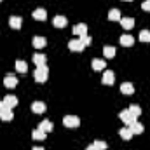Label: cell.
<instances>
[{
    "label": "cell",
    "instance_id": "5",
    "mask_svg": "<svg viewBox=\"0 0 150 150\" xmlns=\"http://www.w3.org/2000/svg\"><path fill=\"white\" fill-rule=\"evenodd\" d=\"M68 47H70L72 51H77V52H80V51L84 49V44H82L80 40L74 38V40H70V42H68Z\"/></svg>",
    "mask_w": 150,
    "mask_h": 150
},
{
    "label": "cell",
    "instance_id": "23",
    "mask_svg": "<svg viewBox=\"0 0 150 150\" xmlns=\"http://www.w3.org/2000/svg\"><path fill=\"white\" fill-rule=\"evenodd\" d=\"M108 19H112V21L120 19V11H119V9H112V11L108 12Z\"/></svg>",
    "mask_w": 150,
    "mask_h": 150
},
{
    "label": "cell",
    "instance_id": "12",
    "mask_svg": "<svg viewBox=\"0 0 150 150\" xmlns=\"http://www.w3.org/2000/svg\"><path fill=\"white\" fill-rule=\"evenodd\" d=\"M120 91H122L124 94H133V93H134V87H133L131 82H124V84L120 86Z\"/></svg>",
    "mask_w": 150,
    "mask_h": 150
},
{
    "label": "cell",
    "instance_id": "20",
    "mask_svg": "<svg viewBox=\"0 0 150 150\" xmlns=\"http://www.w3.org/2000/svg\"><path fill=\"white\" fill-rule=\"evenodd\" d=\"M45 11L44 9H35L33 11V19H38V21H42V19H45Z\"/></svg>",
    "mask_w": 150,
    "mask_h": 150
},
{
    "label": "cell",
    "instance_id": "2",
    "mask_svg": "<svg viewBox=\"0 0 150 150\" xmlns=\"http://www.w3.org/2000/svg\"><path fill=\"white\" fill-rule=\"evenodd\" d=\"M63 124H65L67 127H77V126L80 124V119L75 117V115H67V117L63 119Z\"/></svg>",
    "mask_w": 150,
    "mask_h": 150
},
{
    "label": "cell",
    "instance_id": "13",
    "mask_svg": "<svg viewBox=\"0 0 150 150\" xmlns=\"http://www.w3.org/2000/svg\"><path fill=\"white\" fill-rule=\"evenodd\" d=\"M129 129H131V133H133V134H140V133H143V126H142L140 122H136V120L129 126Z\"/></svg>",
    "mask_w": 150,
    "mask_h": 150
},
{
    "label": "cell",
    "instance_id": "27",
    "mask_svg": "<svg viewBox=\"0 0 150 150\" xmlns=\"http://www.w3.org/2000/svg\"><path fill=\"white\" fill-rule=\"evenodd\" d=\"M140 40H142V42H150V32L149 30H142V32H140Z\"/></svg>",
    "mask_w": 150,
    "mask_h": 150
},
{
    "label": "cell",
    "instance_id": "17",
    "mask_svg": "<svg viewBox=\"0 0 150 150\" xmlns=\"http://www.w3.org/2000/svg\"><path fill=\"white\" fill-rule=\"evenodd\" d=\"M9 25H11L12 28H21V18H19V16H11Z\"/></svg>",
    "mask_w": 150,
    "mask_h": 150
},
{
    "label": "cell",
    "instance_id": "22",
    "mask_svg": "<svg viewBox=\"0 0 150 150\" xmlns=\"http://www.w3.org/2000/svg\"><path fill=\"white\" fill-rule=\"evenodd\" d=\"M133 42H134V38L131 37V35H127V33L120 37V44L122 45H133Z\"/></svg>",
    "mask_w": 150,
    "mask_h": 150
},
{
    "label": "cell",
    "instance_id": "7",
    "mask_svg": "<svg viewBox=\"0 0 150 150\" xmlns=\"http://www.w3.org/2000/svg\"><path fill=\"white\" fill-rule=\"evenodd\" d=\"M67 18L65 16H56L54 19H52V25L56 26V28H63V26H67Z\"/></svg>",
    "mask_w": 150,
    "mask_h": 150
},
{
    "label": "cell",
    "instance_id": "4",
    "mask_svg": "<svg viewBox=\"0 0 150 150\" xmlns=\"http://www.w3.org/2000/svg\"><path fill=\"white\" fill-rule=\"evenodd\" d=\"M113 80H115L113 72H112V70H105V72H103V84L110 86V84H113Z\"/></svg>",
    "mask_w": 150,
    "mask_h": 150
},
{
    "label": "cell",
    "instance_id": "1",
    "mask_svg": "<svg viewBox=\"0 0 150 150\" xmlns=\"http://www.w3.org/2000/svg\"><path fill=\"white\" fill-rule=\"evenodd\" d=\"M35 80L37 82H45L47 80V75H49V70H47V67L44 65V67H37V70H35Z\"/></svg>",
    "mask_w": 150,
    "mask_h": 150
},
{
    "label": "cell",
    "instance_id": "30",
    "mask_svg": "<svg viewBox=\"0 0 150 150\" xmlns=\"http://www.w3.org/2000/svg\"><path fill=\"white\" fill-rule=\"evenodd\" d=\"M80 42H82V44H84V47H86V45H89V44H91V37L86 33V35H82V37H80Z\"/></svg>",
    "mask_w": 150,
    "mask_h": 150
},
{
    "label": "cell",
    "instance_id": "16",
    "mask_svg": "<svg viewBox=\"0 0 150 150\" xmlns=\"http://www.w3.org/2000/svg\"><path fill=\"white\" fill-rule=\"evenodd\" d=\"M32 110L35 113H42L45 110V105H44L42 101H35V103H32Z\"/></svg>",
    "mask_w": 150,
    "mask_h": 150
},
{
    "label": "cell",
    "instance_id": "6",
    "mask_svg": "<svg viewBox=\"0 0 150 150\" xmlns=\"http://www.w3.org/2000/svg\"><path fill=\"white\" fill-rule=\"evenodd\" d=\"M4 84H5V87H14V86L18 84V79H16V75H12V74L5 75V79H4Z\"/></svg>",
    "mask_w": 150,
    "mask_h": 150
},
{
    "label": "cell",
    "instance_id": "29",
    "mask_svg": "<svg viewBox=\"0 0 150 150\" xmlns=\"http://www.w3.org/2000/svg\"><path fill=\"white\" fill-rule=\"evenodd\" d=\"M93 145H94L98 150H105V149H107V143H105V142H100V140H96Z\"/></svg>",
    "mask_w": 150,
    "mask_h": 150
},
{
    "label": "cell",
    "instance_id": "28",
    "mask_svg": "<svg viewBox=\"0 0 150 150\" xmlns=\"http://www.w3.org/2000/svg\"><path fill=\"white\" fill-rule=\"evenodd\" d=\"M113 54H115V47L107 45V47H105V56H107V58H113Z\"/></svg>",
    "mask_w": 150,
    "mask_h": 150
},
{
    "label": "cell",
    "instance_id": "11",
    "mask_svg": "<svg viewBox=\"0 0 150 150\" xmlns=\"http://www.w3.org/2000/svg\"><path fill=\"white\" fill-rule=\"evenodd\" d=\"M38 129L44 131V133H49V131H52V122L51 120H42L38 124Z\"/></svg>",
    "mask_w": 150,
    "mask_h": 150
},
{
    "label": "cell",
    "instance_id": "10",
    "mask_svg": "<svg viewBox=\"0 0 150 150\" xmlns=\"http://www.w3.org/2000/svg\"><path fill=\"white\" fill-rule=\"evenodd\" d=\"M120 25H122L124 30H131V28L134 26V19H133V18H122V19H120Z\"/></svg>",
    "mask_w": 150,
    "mask_h": 150
},
{
    "label": "cell",
    "instance_id": "21",
    "mask_svg": "<svg viewBox=\"0 0 150 150\" xmlns=\"http://www.w3.org/2000/svg\"><path fill=\"white\" fill-rule=\"evenodd\" d=\"M105 65H107V63H105L103 59H98V58H96V59H93V68H94V70H103V68H105Z\"/></svg>",
    "mask_w": 150,
    "mask_h": 150
},
{
    "label": "cell",
    "instance_id": "3",
    "mask_svg": "<svg viewBox=\"0 0 150 150\" xmlns=\"http://www.w3.org/2000/svg\"><path fill=\"white\" fill-rule=\"evenodd\" d=\"M120 119H122V122H124V124H127V126H131V124L136 120V117H134V115H131L129 110H122V112H120Z\"/></svg>",
    "mask_w": 150,
    "mask_h": 150
},
{
    "label": "cell",
    "instance_id": "15",
    "mask_svg": "<svg viewBox=\"0 0 150 150\" xmlns=\"http://www.w3.org/2000/svg\"><path fill=\"white\" fill-rule=\"evenodd\" d=\"M33 63H35L37 67H44V65H45V56L40 54V52L33 54Z\"/></svg>",
    "mask_w": 150,
    "mask_h": 150
},
{
    "label": "cell",
    "instance_id": "9",
    "mask_svg": "<svg viewBox=\"0 0 150 150\" xmlns=\"http://www.w3.org/2000/svg\"><path fill=\"white\" fill-rule=\"evenodd\" d=\"M74 33H75V35H79V37L86 35V33H87V26H86L84 23H80V25H75V26H74Z\"/></svg>",
    "mask_w": 150,
    "mask_h": 150
},
{
    "label": "cell",
    "instance_id": "14",
    "mask_svg": "<svg viewBox=\"0 0 150 150\" xmlns=\"http://www.w3.org/2000/svg\"><path fill=\"white\" fill-rule=\"evenodd\" d=\"M12 110L11 108H4V110H0V119L2 120H12Z\"/></svg>",
    "mask_w": 150,
    "mask_h": 150
},
{
    "label": "cell",
    "instance_id": "31",
    "mask_svg": "<svg viewBox=\"0 0 150 150\" xmlns=\"http://www.w3.org/2000/svg\"><path fill=\"white\" fill-rule=\"evenodd\" d=\"M142 9H143V11H149V12H150V0H145V2L142 4Z\"/></svg>",
    "mask_w": 150,
    "mask_h": 150
},
{
    "label": "cell",
    "instance_id": "18",
    "mask_svg": "<svg viewBox=\"0 0 150 150\" xmlns=\"http://www.w3.org/2000/svg\"><path fill=\"white\" fill-rule=\"evenodd\" d=\"M16 70L21 72V74H25V72L28 70V65H26L23 59H18V61H16Z\"/></svg>",
    "mask_w": 150,
    "mask_h": 150
},
{
    "label": "cell",
    "instance_id": "24",
    "mask_svg": "<svg viewBox=\"0 0 150 150\" xmlns=\"http://www.w3.org/2000/svg\"><path fill=\"white\" fill-rule=\"evenodd\" d=\"M44 45H45V38L44 37H35L33 38V47L40 49V47H44Z\"/></svg>",
    "mask_w": 150,
    "mask_h": 150
},
{
    "label": "cell",
    "instance_id": "26",
    "mask_svg": "<svg viewBox=\"0 0 150 150\" xmlns=\"http://www.w3.org/2000/svg\"><path fill=\"white\" fill-rule=\"evenodd\" d=\"M127 110H129V113H131V115H134V117H138V115L142 113V108H140L138 105H131Z\"/></svg>",
    "mask_w": 150,
    "mask_h": 150
},
{
    "label": "cell",
    "instance_id": "34",
    "mask_svg": "<svg viewBox=\"0 0 150 150\" xmlns=\"http://www.w3.org/2000/svg\"><path fill=\"white\" fill-rule=\"evenodd\" d=\"M126 2H131V0H126Z\"/></svg>",
    "mask_w": 150,
    "mask_h": 150
},
{
    "label": "cell",
    "instance_id": "33",
    "mask_svg": "<svg viewBox=\"0 0 150 150\" xmlns=\"http://www.w3.org/2000/svg\"><path fill=\"white\" fill-rule=\"evenodd\" d=\"M33 150H44V149H42V147H35Z\"/></svg>",
    "mask_w": 150,
    "mask_h": 150
},
{
    "label": "cell",
    "instance_id": "19",
    "mask_svg": "<svg viewBox=\"0 0 150 150\" xmlns=\"http://www.w3.org/2000/svg\"><path fill=\"white\" fill-rule=\"evenodd\" d=\"M119 133H120V138H122V140H131V136H133V133H131L129 127H122Z\"/></svg>",
    "mask_w": 150,
    "mask_h": 150
},
{
    "label": "cell",
    "instance_id": "25",
    "mask_svg": "<svg viewBox=\"0 0 150 150\" xmlns=\"http://www.w3.org/2000/svg\"><path fill=\"white\" fill-rule=\"evenodd\" d=\"M45 134H47V133H44V131H40V129H35V131L32 133V138H33V140H44Z\"/></svg>",
    "mask_w": 150,
    "mask_h": 150
},
{
    "label": "cell",
    "instance_id": "32",
    "mask_svg": "<svg viewBox=\"0 0 150 150\" xmlns=\"http://www.w3.org/2000/svg\"><path fill=\"white\" fill-rule=\"evenodd\" d=\"M86 150H98V149H96L94 145H89V147H87V149H86Z\"/></svg>",
    "mask_w": 150,
    "mask_h": 150
},
{
    "label": "cell",
    "instance_id": "8",
    "mask_svg": "<svg viewBox=\"0 0 150 150\" xmlns=\"http://www.w3.org/2000/svg\"><path fill=\"white\" fill-rule=\"evenodd\" d=\"M4 101H5V105H7L9 108H14V107L18 105V98H16L14 94H7V96L4 98Z\"/></svg>",
    "mask_w": 150,
    "mask_h": 150
}]
</instances>
